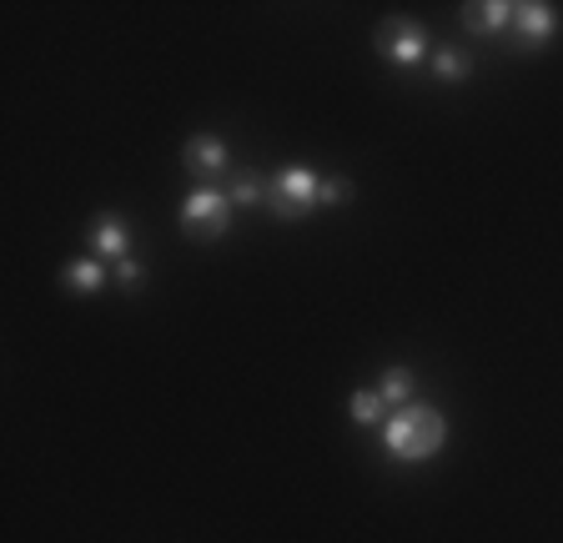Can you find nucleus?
<instances>
[{"label": "nucleus", "mask_w": 563, "mask_h": 543, "mask_svg": "<svg viewBox=\"0 0 563 543\" xmlns=\"http://www.w3.org/2000/svg\"><path fill=\"white\" fill-rule=\"evenodd\" d=\"M383 402H393V408H408V398H412V373L408 367H387L383 373Z\"/></svg>", "instance_id": "f8f14e48"}, {"label": "nucleus", "mask_w": 563, "mask_h": 543, "mask_svg": "<svg viewBox=\"0 0 563 543\" xmlns=\"http://www.w3.org/2000/svg\"><path fill=\"white\" fill-rule=\"evenodd\" d=\"M473 71V60H468V51H457V46H443L433 56V76L438 81H463V76Z\"/></svg>", "instance_id": "9b49d317"}, {"label": "nucleus", "mask_w": 563, "mask_h": 543, "mask_svg": "<svg viewBox=\"0 0 563 543\" xmlns=\"http://www.w3.org/2000/svg\"><path fill=\"white\" fill-rule=\"evenodd\" d=\"M232 207H267V177H257V171H236L232 181Z\"/></svg>", "instance_id": "9d476101"}, {"label": "nucleus", "mask_w": 563, "mask_h": 543, "mask_svg": "<svg viewBox=\"0 0 563 543\" xmlns=\"http://www.w3.org/2000/svg\"><path fill=\"white\" fill-rule=\"evenodd\" d=\"M383 408H387V402H383V392H352V423H383Z\"/></svg>", "instance_id": "ddd939ff"}, {"label": "nucleus", "mask_w": 563, "mask_h": 543, "mask_svg": "<svg viewBox=\"0 0 563 543\" xmlns=\"http://www.w3.org/2000/svg\"><path fill=\"white\" fill-rule=\"evenodd\" d=\"M181 162H187L191 181H201V187H217V181L232 171V156H227V142H217V136H191L187 152H181Z\"/></svg>", "instance_id": "39448f33"}, {"label": "nucleus", "mask_w": 563, "mask_h": 543, "mask_svg": "<svg viewBox=\"0 0 563 543\" xmlns=\"http://www.w3.org/2000/svg\"><path fill=\"white\" fill-rule=\"evenodd\" d=\"M91 247L101 262H126L131 257V226L121 222L117 212L96 217V232H91Z\"/></svg>", "instance_id": "0eeeda50"}, {"label": "nucleus", "mask_w": 563, "mask_h": 543, "mask_svg": "<svg viewBox=\"0 0 563 543\" xmlns=\"http://www.w3.org/2000/svg\"><path fill=\"white\" fill-rule=\"evenodd\" d=\"M117 277H121V287H136L141 282V277H146V272H141V262H117Z\"/></svg>", "instance_id": "4468645a"}, {"label": "nucleus", "mask_w": 563, "mask_h": 543, "mask_svg": "<svg viewBox=\"0 0 563 543\" xmlns=\"http://www.w3.org/2000/svg\"><path fill=\"white\" fill-rule=\"evenodd\" d=\"M514 41L523 51H539L553 41V31H559V21H553V5H543V0H523V5H514Z\"/></svg>", "instance_id": "423d86ee"}, {"label": "nucleus", "mask_w": 563, "mask_h": 543, "mask_svg": "<svg viewBox=\"0 0 563 543\" xmlns=\"http://www.w3.org/2000/svg\"><path fill=\"white\" fill-rule=\"evenodd\" d=\"M443 437H448V423L438 408H428V402H408V408H398V413L383 423V443L393 458L402 463H422V458H433L438 448H443Z\"/></svg>", "instance_id": "f257e3e1"}, {"label": "nucleus", "mask_w": 563, "mask_h": 543, "mask_svg": "<svg viewBox=\"0 0 563 543\" xmlns=\"http://www.w3.org/2000/svg\"><path fill=\"white\" fill-rule=\"evenodd\" d=\"M60 282H66L70 292H81V297L101 292V282H106V267H101V257H81V262H66V272H60Z\"/></svg>", "instance_id": "1a4fd4ad"}, {"label": "nucleus", "mask_w": 563, "mask_h": 543, "mask_svg": "<svg viewBox=\"0 0 563 543\" xmlns=\"http://www.w3.org/2000/svg\"><path fill=\"white\" fill-rule=\"evenodd\" d=\"M232 226V197L217 187H197L181 201V232L191 242H217V236Z\"/></svg>", "instance_id": "7ed1b4c3"}, {"label": "nucleus", "mask_w": 563, "mask_h": 543, "mask_svg": "<svg viewBox=\"0 0 563 543\" xmlns=\"http://www.w3.org/2000/svg\"><path fill=\"white\" fill-rule=\"evenodd\" d=\"M463 25H468L473 36H504L508 25H514V5H504V0H473V5H463Z\"/></svg>", "instance_id": "6e6552de"}, {"label": "nucleus", "mask_w": 563, "mask_h": 543, "mask_svg": "<svg viewBox=\"0 0 563 543\" xmlns=\"http://www.w3.org/2000/svg\"><path fill=\"white\" fill-rule=\"evenodd\" d=\"M352 197V187L342 177H332V181H322V201H347Z\"/></svg>", "instance_id": "2eb2a0df"}, {"label": "nucleus", "mask_w": 563, "mask_h": 543, "mask_svg": "<svg viewBox=\"0 0 563 543\" xmlns=\"http://www.w3.org/2000/svg\"><path fill=\"white\" fill-rule=\"evenodd\" d=\"M317 201H322V177L312 166H282L277 177L267 181V212L277 222H302Z\"/></svg>", "instance_id": "f03ea898"}, {"label": "nucleus", "mask_w": 563, "mask_h": 543, "mask_svg": "<svg viewBox=\"0 0 563 543\" xmlns=\"http://www.w3.org/2000/svg\"><path fill=\"white\" fill-rule=\"evenodd\" d=\"M377 56L393 60V66H422V60H428V36H422V25L402 21V15L383 21L377 25Z\"/></svg>", "instance_id": "20e7f679"}]
</instances>
